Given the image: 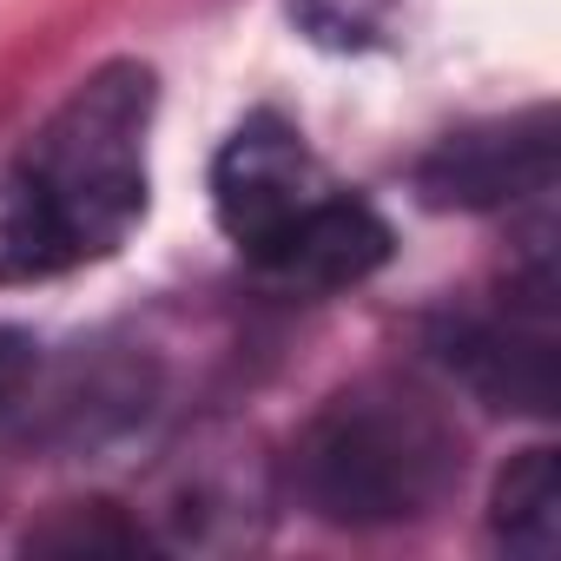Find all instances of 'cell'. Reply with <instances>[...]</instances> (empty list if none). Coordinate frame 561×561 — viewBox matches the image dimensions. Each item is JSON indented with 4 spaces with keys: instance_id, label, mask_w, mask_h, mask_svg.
Instances as JSON below:
<instances>
[{
    "instance_id": "8",
    "label": "cell",
    "mask_w": 561,
    "mask_h": 561,
    "mask_svg": "<svg viewBox=\"0 0 561 561\" xmlns=\"http://www.w3.org/2000/svg\"><path fill=\"white\" fill-rule=\"evenodd\" d=\"M298 34L324 54H377L397 41L403 0H285Z\"/></svg>"
},
{
    "instance_id": "1",
    "label": "cell",
    "mask_w": 561,
    "mask_h": 561,
    "mask_svg": "<svg viewBox=\"0 0 561 561\" xmlns=\"http://www.w3.org/2000/svg\"><path fill=\"white\" fill-rule=\"evenodd\" d=\"M152 67L106 60L14 159H0V285L67 277L139 231L152 205Z\"/></svg>"
},
{
    "instance_id": "3",
    "label": "cell",
    "mask_w": 561,
    "mask_h": 561,
    "mask_svg": "<svg viewBox=\"0 0 561 561\" xmlns=\"http://www.w3.org/2000/svg\"><path fill=\"white\" fill-rule=\"evenodd\" d=\"M423 357L482 410L548 423L561 410V285L554 251L535 244L528 271L495 298L443 305L423 324Z\"/></svg>"
},
{
    "instance_id": "7",
    "label": "cell",
    "mask_w": 561,
    "mask_h": 561,
    "mask_svg": "<svg viewBox=\"0 0 561 561\" xmlns=\"http://www.w3.org/2000/svg\"><path fill=\"white\" fill-rule=\"evenodd\" d=\"M489 541L508 554H554L561 548V456L548 443L508 456L489 495Z\"/></svg>"
},
{
    "instance_id": "5",
    "label": "cell",
    "mask_w": 561,
    "mask_h": 561,
    "mask_svg": "<svg viewBox=\"0 0 561 561\" xmlns=\"http://www.w3.org/2000/svg\"><path fill=\"white\" fill-rule=\"evenodd\" d=\"M554 172H561V126L548 106H528L436 139L416 159V198L430 211L489 218V211L541 205L554 192Z\"/></svg>"
},
{
    "instance_id": "10",
    "label": "cell",
    "mask_w": 561,
    "mask_h": 561,
    "mask_svg": "<svg viewBox=\"0 0 561 561\" xmlns=\"http://www.w3.org/2000/svg\"><path fill=\"white\" fill-rule=\"evenodd\" d=\"M47 377V357L41 344L21 331V324H0V423H14L34 397V383Z\"/></svg>"
},
{
    "instance_id": "2",
    "label": "cell",
    "mask_w": 561,
    "mask_h": 561,
    "mask_svg": "<svg viewBox=\"0 0 561 561\" xmlns=\"http://www.w3.org/2000/svg\"><path fill=\"white\" fill-rule=\"evenodd\" d=\"M469 469L449 410L410 383L364 377L311 410L285 456V482L305 515L351 535L416 528L456 502Z\"/></svg>"
},
{
    "instance_id": "4",
    "label": "cell",
    "mask_w": 561,
    "mask_h": 561,
    "mask_svg": "<svg viewBox=\"0 0 561 561\" xmlns=\"http://www.w3.org/2000/svg\"><path fill=\"white\" fill-rule=\"evenodd\" d=\"M324 192L331 172L285 113H244L211 152V218L251 264L285 244Z\"/></svg>"
},
{
    "instance_id": "9",
    "label": "cell",
    "mask_w": 561,
    "mask_h": 561,
    "mask_svg": "<svg viewBox=\"0 0 561 561\" xmlns=\"http://www.w3.org/2000/svg\"><path fill=\"white\" fill-rule=\"evenodd\" d=\"M27 548H54V554H133V548H152V535L133 515H119L113 502H80L60 522L34 528Z\"/></svg>"
},
{
    "instance_id": "6",
    "label": "cell",
    "mask_w": 561,
    "mask_h": 561,
    "mask_svg": "<svg viewBox=\"0 0 561 561\" xmlns=\"http://www.w3.org/2000/svg\"><path fill=\"white\" fill-rule=\"evenodd\" d=\"M390 251H397L390 218L370 198L331 185L311 205V218L277 244L257 271L277 277V285H291V291H351V285H364V277H377L390 264Z\"/></svg>"
}]
</instances>
